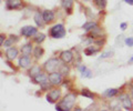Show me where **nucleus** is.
<instances>
[{
  "label": "nucleus",
  "instance_id": "f257e3e1",
  "mask_svg": "<svg viewBox=\"0 0 133 111\" xmlns=\"http://www.w3.org/2000/svg\"><path fill=\"white\" fill-rule=\"evenodd\" d=\"M76 102V94L69 93L60 101L59 105H57L56 110L57 111H70Z\"/></svg>",
  "mask_w": 133,
  "mask_h": 111
},
{
  "label": "nucleus",
  "instance_id": "f03ea898",
  "mask_svg": "<svg viewBox=\"0 0 133 111\" xmlns=\"http://www.w3.org/2000/svg\"><path fill=\"white\" fill-rule=\"evenodd\" d=\"M64 35H65V29L62 24H56V26H53L50 29V36L52 38L60 39V38H63Z\"/></svg>",
  "mask_w": 133,
  "mask_h": 111
},
{
  "label": "nucleus",
  "instance_id": "7ed1b4c3",
  "mask_svg": "<svg viewBox=\"0 0 133 111\" xmlns=\"http://www.w3.org/2000/svg\"><path fill=\"white\" fill-rule=\"evenodd\" d=\"M58 67H59V60L56 59V58H52V59L48 60L47 62H45V64H44V69L50 73L55 72Z\"/></svg>",
  "mask_w": 133,
  "mask_h": 111
},
{
  "label": "nucleus",
  "instance_id": "20e7f679",
  "mask_svg": "<svg viewBox=\"0 0 133 111\" xmlns=\"http://www.w3.org/2000/svg\"><path fill=\"white\" fill-rule=\"evenodd\" d=\"M120 100L122 102V107L124 109L127 110H130V111H133V103H132V100L129 98L128 94H121L120 96Z\"/></svg>",
  "mask_w": 133,
  "mask_h": 111
},
{
  "label": "nucleus",
  "instance_id": "39448f33",
  "mask_svg": "<svg viewBox=\"0 0 133 111\" xmlns=\"http://www.w3.org/2000/svg\"><path fill=\"white\" fill-rule=\"evenodd\" d=\"M60 94H61V91L59 89H53L47 94V100L50 102V103H55V102L60 98Z\"/></svg>",
  "mask_w": 133,
  "mask_h": 111
},
{
  "label": "nucleus",
  "instance_id": "423d86ee",
  "mask_svg": "<svg viewBox=\"0 0 133 111\" xmlns=\"http://www.w3.org/2000/svg\"><path fill=\"white\" fill-rule=\"evenodd\" d=\"M49 81L51 82L52 84H60L62 81V77L60 72H51L49 73Z\"/></svg>",
  "mask_w": 133,
  "mask_h": 111
},
{
  "label": "nucleus",
  "instance_id": "0eeeda50",
  "mask_svg": "<svg viewBox=\"0 0 133 111\" xmlns=\"http://www.w3.org/2000/svg\"><path fill=\"white\" fill-rule=\"evenodd\" d=\"M21 35L24 37H31L33 35H37V29L35 27L31 26H26L21 29Z\"/></svg>",
  "mask_w": 133,
  "mask_h": 111
},
{
  "label": "nucleus",
  "instance_id": "6e6552de",
  "mask_svg": "<svg viewBox=\"0 0 133 111\" xmlns=\"http://www.w3.org/2000/svg\"><path fill=\"white\" fill-rule=\"evenodd\" d=\"M6 6L8 9H17L22 6L21 0H6Z\"/></svg>",
  "mask_w": 133,
  "mask_h": 111
},
{
  "label": "nucleus",
  "instance_id": "1a4fd4ad",
  "mask_svg": "<svg viewBox=\"0 0 133 111\" xmlns=\"http://www.w3.org/2000/svg\"><path fill=\"white\" fill-rule=\"evenodd\" d=\"M60 58H61V60L63 61L64 63H68V62H70V61L72 60V58H73V53L71 52V51H63L61 53V56H60Z\"/></svg>",
  "mask_w": 133,
  "mask_h": 111
},
{
  "label": "nucleus",
  "instance_id": "9d476101",
  "mask_svg": "<svg viewBox=\"0 0 133 111\" xmlns=\"http://www.w3.org/2000/svg\"><path fill=\"white\" fill-rule=\"evenodd\" d=\"M42 17H43V20H44V22H51L53 19H55V14H53V11L51 10H45L43 11V14H42Z\"/></svg>",
  "mask_w": 133,
  "mask_h": 111
},
{
  "label": "nucleus",
  "instance_id": "9b49d317",
  "mask_svg": "<svg viewBox=\"0 0 133 111\" xmlns=\"http://www.w3.org/2000/svg\"><path fill=\"white\" fill-rule=\"evenodd\" d=\"M30 63H31V61L28 56H22L21 58L19 59V64H20V67H22V68H28L29 66H30Z\"/></svg>",
  "mask_w": 133,
  "mask_h": 111
},
{
  "label": "nucleus",
  "instance_id": "f8f14e48",
  "mask_svg": "<svg viewBox=\"0 0 133 111\" xmlns=\"http://www.w3.org/2000/svg\"><path fill=\"white\" fill-rule=\"evenodd\" d=\"M6 56H7V58L9 59V60H14L17 56H18V50H17L16 48H10V49H8L7 52H6Z\"/></svg>",
  "mask_w": 133,
  "mask_h": 111
},
{
  "label": "nucleus",
  "instance_id": "ddd939ff",
  "mask_svg": "<svg viewBox=\"0 0 133 111\" xmlns=\"http://www.w3.org/2000/svg\"><path fill=\"white\" fill-rule=\"evenodd\" d=\"M48 80H49V78H47V76L42 75V73H40V75L35 77V81L37 83H40V84H43L45 82H48Z\"/></svg>",
  "mask_w": 133,
  "mask_h": 111
},
{
  "label": "nucleus",
  "instance_id": "4468645a",
  "mask_svg": "<svg viewBox=\"0 0 133 111\" xmlns=\"http://www.w3.org/2000/svg\"><path fill=\"white\" fill-rule=\"evenodd\" d=\"M35 21H36V23L38 24L39 27H42L43 26V22H44L43 17H42V14H40V12H37V14L35 15Z\"/></svg>",
  "mask_w": 133,
  "mask_h": 111
},
{
  "label": "nucleus",
  "instance_id": "2eb2a0df",
  "mask_svg": "<svg viewBox=\"0 0 133 111\" xmlns=\"http://www.w3.org/2000/svg\"><path fill=\"white\" fill-rule=\"evenodd\" d=\"M100 51V48L99 47H93V46H91L89 48H87L85 50H84V53L87 56H91V55H94L95 52H98Z\"/></svg>",
  "mask_w": 133,
  "mask_h": 111
},
{
  "label": "nucleus",
  "instance_id": "dca6fc26",
  "mask_svg": "<svg viewBox=\"0 0 133 111\" xmlns=\"http://www.w3.org/2000/svg\"><path fill=\"white\" fill-rule=\"evenodd\" d=\"M32 51V46L30 43H27V44H24V46H22L21 48V52L23 53L24 56H28V55H30Z\"/></svg>",
  "mask_w": 133,
  "mask_h": 111
},
{
  "label": "nucleus",
  "instance_id": "f3484780",
  "mask_svg": "<svg viewBox=\"0 0 133 111\" xmlns=\"http://www.w3.org/2000/svg\"><path fill=\"white\" fill-rule=\"evenodd\" d=\"M118 89H108L107 91H104V96L105 97H108V98H113L115 94H118Z\"/></svg>",
  "mask_w": 133,
  "mask_h": 111
},
{
  "label": "nucleus",
  "instance_id": "a211bd4d",
  "mask_svg": "<svg viewBox=\"0 0 133 111\" xmlns=\"http://www.w3.org/2000/svg\"><path fill=\"white\" fill-rule=\"evenodd\" d=\"M62 7L64 8V9H68L70 10L73 6V0H62Z\"/></svg>",
  "mask_w": 133,
  "mask_h": 111
},
{
  "label": "nucleus",
  "instance_id": "6ab92c4d",
  "mask_svg": "<svg viewBox=\"0 0 133 111\" xmlns=\"http://www.w3.org/2000/svg\"><path fill=\"white\" fill-rule=\"evenodd\" d=\"M40 68L38 67V66H35V67H32L30 69V72H29V75H30L31 77H37L38 75H40Z\"/></svg>",
  "mask_w": 133,
  "mask_h": 111
},
{
  "label": "nucleus",
  "instance_id": "aec40b11",
  "mask_svg": "<svg viewBox=\"0 0 133 111\" xmlns=\"http://www.w3.org/2000/svg\"><path fill=\"white\" fill-rule=\"evenodd\" d=\"M82 28L84 30H92V29H94V28H97V23L95 22H87V23L83 24Z\"/></svg>",
  "mask_w": 133,
  "mask_h": 111
},
{
  "label": "nucleus",
  "instance_id": "412c9836",
  "mask_svg": "<svg viewBox=\"0 0 133 111\" xmlns=\"http://www.w3.org/2000/svg\"><path fill=\"white\" fill-rule=\"evenodd\" d=\"M95 5L98 6L99 9H104L105 6H107V1L105 0H94Z\"/></svg>",
  "mask_w": 133,
  "mask_h": 111
},
{
  "label": "nucleus",
  "instance_id": "4be33fe9",
  "mask_svg": "<svg viewBox=\"0 0 133 111\" xmlns=\"http://www.w3.org/2000/svg\"><path fill=\"white\" fill-rule=\"evenodd\" d=\"M81 93H82L84 97L89 98V99H93V98H94V93H92V92H91L90 90H88V89H83Z\"/></svg>",
  "mask_w": 133,
  "mask_h": 111
},
{
  "label": "nucleus",
  "instance_id": "5701e85b",
  "mask_svg": "<svg viewBox=\"0 0 133 111\" xmlns=\"http://www.w3.org/2000/svg\"><path fill=\"white\" fill-rule=\"evenodd\" d=\"M33 52H35V57H36V58H40V57L43 55V50L40 47H37Z\"/></svg>",
  "mask_w": 133,
  "mask_h": 111
},
{
  "label": "nucleus",
  "instance_id": "b1692460",
  "mask_svg": "<svg viewBox=\"0 0 133 111\" xmlns=\"http://www.w3.org/2000/svg\"><path fill=\"white\" fill-rule=\"evenodd\" d=\"M111 108L113 111H121V107H120L118 102H113V103L111 105Z\"/></svg>",
  "mask_w": 133,
  "mask_h": 111
},
{
  "label": "nucleus",
  "instance_id": "393cba45",
  "mask_svg": "<svg viewBox=\"0 0 133 111\" xmlns=\"http://www.w3.org/2000/svg\"><path fill=\"white\" fill-rule=\"evenodd\" d=\"M35 40H36V42H38V43L42 42V41L44 40V35H42V34H41V35H37Z\"/></svg>",
  "mask_w": 133,
  "mask_h": 111
},
{
  "label": "nucleus",
  "instance_id": "a878e982",
  "mask_svg": "<svg viewBox=\"0 0 133 111\" xmlns=\"http://www.w3.org/2000/svg\"><path fill=\"white\" fill-rule=\"evenodd\" d=\"M112 56H113V52H112V51H107V52L103 53V55H101V59L109 58V57H112Z\"/></svg>",
  "mask_w": 133,
  "mask_h": 111
},
{
  "label": "nucleus",
  "instance_id": "bb28decb",
  "mask_svg": "<svg viewBox=\"0 0 133 111\" xmlns=\"http://www.w3.org/2000/svg\"><path fill=\"white\" fill-rule=\"evenodd\" d=\"M84 111H98V107L95 106V105H91V106H89Z\"/></svg>",
  "mask_w": 133,
  "mask_h": 111
},
{
  "label": "nucleus",
  "instance_id": "cd10ccee",
  "mask_svg": "<svg viewBox=\"0 0 133 111\" xmlns=\"http://www.w3.org/2000/svg\"><path fill=\"white\" fill-rule=\"evenodd\" d=\"M81 75H82V77H88V78H90L91 77V71L88 70V69H85L83 72H81Z\"/></svg>",
  "mask_w": 133,
  "mask_h": 111
},
{
  "label": "nucleus",
  "instance_id": "c85d7f7f",
  "mask_svg": "<svg viewBox=\"0 0 133 111\" xmlns=\"http://www.w3.org/2000/svg\"><path fill=\"white\" fill-rule=\"evenodd\" d=\"M125 44L129 47H132L133 46V38H127L125 39Z\"/></svg>",
  "mask_w": 133,
  "mask_h": 111
},
{
  "label": "nucleus",
  "instance_id": "c756f323",
  "mask_svg": "<svg viewBox=\"0 0 133 111\" xmlns=\"http://www.w3.org/2000/svg\"><path fill=\"white\" fill-rule=\"evenodd\" d=\"M11 44H12V39H9V40L5 41V43H3V46H5V47H10Z\"/></svg>",
  "mask_w": 133,
  "mask_h": 111
},
{
  "label": "nucleus",
  "instance_id": "7c9ffc66",
  "mask_svg": "<svg viewBox=\"0 0 133 111\" xmlns=\"http://www.w3.org/2000/svg\"><path fill=\"white\" fill-rule=\"evenodd\" d=\"M3 41H5V35H1L0 36V43H1V46H3Z\"/></svg>",
  "mask_w": 133,
  "mask_h": 111
},
{
  "label": "nucleus",
  "instance_id": "2f4dec72",
  "mask_svg": "<svg viewBox=\"0 0 133 111\" xmlns=\"http://www.w3.org/2000/svg\"><path fill=\"white\" fill-rule=\"evenodd\" d=\"M121 29H122V30H125V29H127V23H125V22L121 23Z\"/></svg>",
  "mask_w": 133,
  "mask_h": 111
},
{
  "label": "nucleus",
  "instance_id": "473e14b6",
  "mask_svg": "<svg viewBox=\"0 0 133 111\" xmlns=\"http://www.w3.org/2000/svg\"><path fill=\"white\" fill-rule=\"evenodd\" d=\"M127 3H129V5H133V0H124Z\"/></svg>",
  "mask_w": 133,
  "mask_h": 111
},
{
  "label": "nucleus",
  "instance_id": "72a5a7b5",
  "mask_svg": "<svg viewBox=\"0 0 133 111\" xmlns=\"http://www.w3.org/2000/svg\"><path fill=\"white\" fill-rule=\"evenodd\" d=\"M73 111H83V110H82L81 108H76V109H74Z\"/></svg>",
  "mask_w": 133,
  "mask_h": 111
},
{
  "label": "nucleus",
  "instance_id": "f704fd0d",
  "mask_svg": "<svg viewBox=\"0 0 133 111\" xmlns=\"http://www.w3.org/2000/svg\"><path fill=\"white\" fill-rule=\"evenodd\" d=\"M129 62H130V63H132V62H133V57H132V58H131L130 60H129Z\"/></svg>",
  "mask_w": 133,
  "mask_h": 111
},
{
  "label": "nucleus",
  "instance_id": "c9c22d12",
  "mask_svg": "<svg viewBox=\"0 0 133 111\" xmlns=\"http://www.w3.org/2000/svg\"><path fill=\"white\" fill-rule=\"evenodd\" d=\"M131 93H132V97H133V87H132V89H131Z\"/></svg>",
  "mask_w": 133,
  "mask_h": 111
},
{
  "label": "nucleus",
  "instance_id": "e433bc0d",
  "mask_svg": "<svg viewBox=\"0 0 133 111\" xmlns=\"http://www.w3.org/2000/svg\"><path fill=\"white\" fill-rule=\"evenodd\" d=\"M102 111H108V110H102Z\"/></svg>",
  "mask_w": 133,
  "mask_h": 111
},
{
  "label": "nucleus",
  "instance_id": "4c0bfd02",
  "mask_svg": "<svg viewBox=\"0 0 133 111\" xmlns=\"http://www.w3.org/2000/svg\"><path fill=\"white\" fill-rule=\"evenodd\" d=\"M87 1H88V0H87Z\"/></svg>",
  "mask_w": 133,
  "mask_h": 111
}]
</instances>
